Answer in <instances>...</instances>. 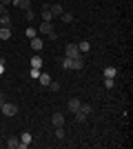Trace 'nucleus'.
Returning <instances> with one entry per match:
<instances>
[{"instance_id":"1","label":"nucleus","mask_w":133,"mask_h":149,"mask_svg":"<svg viewBox=\"0 0 133 149\" xmlns=\"http://www.w3.org/2000/svg\"><path fill=\"white\" fill-rule=\"evenodd\" d=\"M0 111L5 113V116H9V118H13V116L18 113V107L13 105V102H5V105L0 107Z\"/></svg>"},{"instance_id":"2","label":"nucleus","mask_w":133,"mask_h":149,"mask_svg":"<svg viewBox=\"0 0 133 149\" xmlns=\"http://www.w3.org/2000/svg\"><path fill=\"white\" fill-rule=\"evenodd\" d=\"M64 56H67V58H76V56H80L78 45H76V42H69L67 47H64Z\"/></svg>"},{"instance_id":"3","label":"nucleus","mask_w":133,"mask_h":149,"mask_svg":"<svg viewBox=\"0 0 133 149\" xmlns=\"http://www.w3.org/2000/svg\"><path fill=\"white\" fill-rule=\"evenodd\" d=\"M31 134H29V131H25V134H22V136H20V147L18 149H25V147H29V145H31Z\"/></svg>"},{"instance_id":"4","label":"nucleus","mask_w":133,"mask_h":149,"mask_svg":"<svg viewBox=\"0 0 133 149\" xmlns=\"http://www.w3.org/2000/svg\"><path fill=\"white\" fill-rule=\"evenodd\" d=\"M11 2L18 7L20 11H27V9H31V0H11Z\"/></svg>"},{"instance_id":"5","label":"nucleus","mask_w":133,"mask_h":149,"mask_svg":"<svg viewBox=\"0 0 133 149\" xmlns=\"http://www.w3.org/2000/svg\"><path fill=\"white\" fill-rule=\"evenodd\" d=\"M51 123L56 125V127H62V125H64V113L56 111V113H53V116H51Z\"/></svg>"},{"instance_id":"6","label":"nucleus","mask_w":133,"mask_h":149,"mask_svg":"<svg viewBox=\"0 0 133 149\" xmlns=\"http://www.w3.org/2000/svg\"><path fill=\"white\" fill-rule=\"evenodd\" d=\"M80 105H82V102H80L78 98H71L69 102H67V107H69V111H71V113H76L78 109H80Z\"/></svg>"},{"instance_id":"7","label":"nucleus","mask_w":133,"mask_h":149,"mask_svg":"<svg viewBox=\"0 0 133 149\" xmlns=\"http://www.w3.org/2000/svg\"><path fill=\"white\" fill-rule=\"evenodd\" d=\"M5 145H7L9 149H18V147H20V138H16V136H9Z\"/></svg>"},{"instance_id":"8","label":"nucleus","mask_w":133,"mask_h":149,"mask_svg":"<svg viewBox=\"0 0 133 149\" xmlns=\"http://www.w3.org/2000/svg\"><path fill=\"white\" fill-rule=\"evenodd\" d=\"M49 11H51V16H53V18H60V16H62V5H51L49 7Z\"/></svg>"},{"instance_id":"9","label":"nucleus","mask_w":133,"mask_h":149,"mask_svg":"<svg viewBox=\"0 0 133 149\" xmlns=\"http://www.w3.org/2000/svg\"><path fill=\"white\" fill-rule=\"evenodd\" d=\"M42 47H44L42 38H38V36H36V38H31V49H33V51H40Z\"/></svg>"},{"instance_id":"10","label":"nucleus","mask_w":133,"mask_h":149,"mask_svg":"<svg viewBox=\"0 0 133 149\" xmlns=\"http://www.w3.org/2000/svg\"><path fill=\"white\" fill-rule=\"evenodd\" d=\"M82 67H84V58H82V54H80V56L73 58V71H80Z\"/></svg>"},{"instance_id":"11","label":"nucleus","mask_w":133,"mask_h":149,"mask_svg":"<svg viewBox=\"0 0 133 149\" xmlns=\"http://www.w3.org/2000/svg\"><path fill=\"white\" fill-rule=\"evenodd\" d=\"M51 31H56L53 29V22H40V33H51Z\"/></svg>"},{"instance_id":"12","label":"nucleus","mask_w":133,"mask_h":149,"mask_svg":"<svg viewBox=\"0 0 133 149\" xmlns=\"http://www.w3.org/2000/svg\"><path fill=\"white\" fill-rule=\"evenodd\" d=\"M11 38V27H0V40H9Z\"/></svg>"},{"instance_id":"13","label":"nucleus","mask_w":133,"mask_h":149,"mask_svg":"<svg viewBox=\"0 0 133 149\" xmlns=\"http://www.w3.org/2000/svg\"><path fill=\"white\" fill-rule=\"evenodd\" d=\"M42 20L44 22H53V16H51V11H49V5H44V9H42Z\"/></svg>"},{"instance_id":"14","label":"nucleus","mask_w":133,"mask_h":149,"mask_svg":"<svg viewBox=\"0 0 133 149\" xmlns=\"http://www.w3.org/2000/svg\"><path fill=\"white\" fill-rule=\"evenodd\" d=\"M102 74H104V78H115V74H118V69H115V67H107L104 71H102Z\"/></svg>"},{"instance_id":"15","label":"nucleus","mask_w":133,"mask_h":149,"mask_svg":"<svg viewBox=\"0 0 133 149\" xmlns=\"http://www.w3.org/2000/svg\"><path fill=\"white\" fill-rule=\"evenodd\" d=\"M78 49H80V54H87V51L91 49V45H89V40H82V42H78Z\"/></svg>"},{"instance_id":"16","label":"nucleus","mask_w":133,"mask_h":149,"mask_svg":"<svg viewBox=\"0 0 133 149\" xmlns=\"http://www.w3.org/2000/svg\"><path fill=\"white\" fill-rule=\"evenodd\" d=\"M31 67L40 69V67H42V58H40V56H31Z\"/></svg>"},{"instance_id":"17","label":"nucleus","mask_w":133,"mask_h":149,"mask_svg":"<svg viewBox=\"0 0 133 149\" xmlns=\"http://www.w3.org/2000/svg\"><path fill=\"white\" fill-rule=\"evenodd\" d=\"M0 25H2V27H11V18H9V13H2V16H0Z\"/></svg>"},{"instance_id":"18","label":"nucleus","mask_w":133,"mask_h":149,"mask_svg":"<svg viewBox=\"0 0 133 149\" xmlns=\"http://www.w3.org/2000/svg\"><path fill=\"white\" fill-rule=\"evenodd\" d=\"M40 85H44V87H49V82H51V76L49 74H40Z\"/></svg>"},{"instance_id":"19","label":"nucleus","mask_w":133,"mask_h":149,"mask_svg":"<svg viewBox=\"0 0 133 149\" xmlns=\"http://www.w3.org/2000/svg\"><path fill=\"white\" fill-rule=\"evenodd\" d=\"M62 67L73 71V58H67V56H64V58H62Z\"/></svg>"},{"instance_id":"20","label":"nucleus","mask_w":133,"mask_h":149,"mask_svg":"<svg viewBox=\"0 0 133 149\" xmlns=\"http://www.w3.org/2000/svg\"><path fill=\"white\" fill-rule=\"evenodd\" d=\"M25 36L31 40V38H36L38 36V29H33V27H27V31H25Z\"/></svg>"},{"instance_id":"21","label":"nucleus","mask_w":133,"mask_h":149,"mask_svg":"<svg viewBox=\"0 0 133 149\" xmlns=\"http://www.w3.org/2000/svg\"><path fill=\"white\" fill-rule=\"evenodd\" d=\"M73 116H76V123H84V120H87V118H89L87 113H82V111H80V109H78V111H76V113H73Z\"/></svg>"},{"instance_id":"22","label":"nucleus","mask_w":133,"mask_h":149,"mask_svg":"<svg viewBox=\"0 0 133 149\" xmlns=\"http://www.w3.org/2000/svg\"><path fill=\"white\" fill-rule=\"evenodd\" d=\"M25 20H29V22L36 20V11H33V9H27V11H25Z\"/></svg>"},{"instance_id":"23","label":"nucleus","mask_w":133,"mask_h":149,"mask_svg":"<svg viewBox=\"0 0 133 149\" xmlns=\"http://www.w3.org/2000/svg\"><path fill=\"white\" fill-rule=\"evenodd\" d=\"M80 111H82V113H87V116H89V113L93 111V107H91V105H87V102H82V105H80Z\"/></svg>"},{"instance_id":"24","label":"nucleus","mask_w":133,"mask_h":149,"mask_svg":"<svg viewBox=\"0 0 133 149\" xmlns=\"http://www.w3.org/2000/svg\"><path fill=\"white\" fill-rule=\"evenodd\" d=\"M47 89H49V91H60V82L51 80V82H49V87H47Z\"/></svg>"},{"instance_id":"25","label":"nucleus","mask_w":133,"mask_h":149,"mask_svg":"<svg viewBox=\"0 0 133 149\" xmlns=\"http://www.w3.org/2000/svg\"><path fill=\"white\" fill-rule=\"evenodd\" d=\"M60 18H62V22H71V20H73V16H71L69 11H62V16H60Z\"/></svg>"},{"instance_id":"26","label":"nucleus","mask_w":133,"mask_h":149,"mask_svg":"<svg viewBox=\"0 0 133 149\" xmlns=\"http://www.w3.org/2000/svg\"><path fill=\"white\" fill-rule=\"evenodd\" d=\"M56 138H58V140H62V138H64V127H56Z\"/></svg>"},{"instance_id":"27","label":"nucleus","mask_w":133,"mask_h":149,"mask_svg":"<svg viewBox=\"0 0 133 149\" xmlns=\"http://www.w3.org/2000/svg\"><path fill=\"white\" fill-rule=\"evenodd\" d=\"M113 78H104V89H113Z\"/></svg>"},{"instance_id":"28","label":"nucleus","mask_w":133,"mask_h":149,"mask_svg":"<svg viewBox=\"0 0 133 149\" xmlns=\"http://www.w3.org/2000/svg\"><path fill=\"white\" fill-rule=\"evenodd\" d=\"M29 76H31V78H38V76H40V69H33V67H31V71H29Z\"/></svg>"},{"instance_id":"29","label":"nucleus","mask_w":133,"mask_h":149,"mask_svg":"<svg viewBox=\"0 0 133 149\" xmlns=\"http://www.w3.org/2000/svg\"><path fill=\"white\" fill-rule=\"evenodd\" d=\"M47 36H49L51 42H56V40H58V33H56V31H51V33H47Z\"/></svg>"},{"instance_id":"30","label":"nucleus","mask_w":133,"mask_h":149,"mask_svg":"<svg viewBox=\"0 0 133 149\" xmlns=\"http://www.w3.org/2000/svg\"><path fill=\"white\" fill-rule=\"evenodd\" d=\"M2 13H7V7L2 5V2H0V16H2Z\"/></svg>"},{"instance_id":"31","label":"nucleus","mask_w":133,"mask_h":149,"mask_svg":"<svg viewBox=\"0 0 133 149\" xmlns=\"http://www.w3.org/2000/svg\"><path fill=\"white\" fill-rule=\"evenodd\" d=\"M2 74H5V62L0 60V76H2Z\"/></svg>"},{"instance_id":"32","label":"nucleus","mask_w":133,"mask_h":149,"mask_svg":"<svg viewBox=\"0 0 133 149\" xmlns=\"http://www.w3.org/2000/svg\"><path fill=\"white\" fill-rule=\"evenodd\" d=\"M7 100H5V93H0V105H5Z\"/></svg>"},{"instance_id":"33","label":"nucleus","mask_w":133,"mask_h":149,"mask_svg":"<svg viewBox=\"0 0 133 149\" xmlns=\"http://www.w3.org/2000/svg\"><path fill=\"white\" fill-rule=\"evenodd\" d=\"M0 2H2V5L7 7V5H9V2H11V0H0Z\"/></svg>"},{"instance_id":"34","label":"nucleus","mask_w":133,"mask_h":149,"mask_svg":"<svg viewBox=\"0 0 133 149\" xmlns=\"http://www.w3.org/2000/svg\"><path fill=\"white\" fill-rule=\"evenodd\" d=\"M0 107H2V105H0Z\"/></svg>"},{"instance_id":"35","label":"nucleus","mask_w":133,"mask_h":149,"mask_svg":"<svg viewBox=\"0 0 133 149\" xmlns=\"http://www.w3.org/2000/svg\"><path fill=\"white\" fill-rule=\"evenodd\" d=\"M0 27H2V25H0Z\"/></svg>"}]
</instances>
